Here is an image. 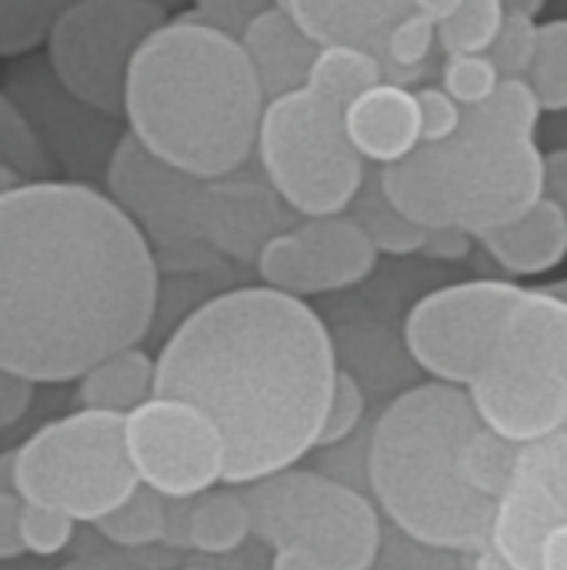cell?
Instances as JSON below:
<instances>
[{"mask_svg":"<svg viewBox=\"0 0 567 570\" xmlns=\"http://www.w3.org/2000/svg\"><path fill=\"white\" fill-rule=\"evenodd\" d=\"M414 104L421 120V144H444L461 130L465 107L454 104L441 87H418Z\"/></svg>","mask_w":567,"mask_h":570,"instance_id":"38","label":"cell"},{"mask_svg":"<svg viewBox=\"0 0 567 570\" xmlns=\"http://www.w3.org/2000/svg\"><path fill=\"white\" fill-rule=\"evenodd\" d=\"M20 508H23V501L17 494H0V561H17L23 554Z\"/></svg>","mask_w":567,"mask_h":570,"instance_id":"41","label":"cell"},{"mask_svg":"<svg viewBox=\"0 0 567 570\" xmlns=\"http://www.w3.org/2000/svg\"><path fill=\"white\" fill-rule=\"evenodd\" d=\"M13 454L20 501L53 508L74 524H97L140 488L120 414L80 407L33 431Z\"/></svg>","mask_w":567,"mask_h":570,"instance_id":"6","label":"cell"},{"mask_svg":"<svg viewBox=\"0 0 567 570\" xmlns=\"http://www.w3.org/2000/svg\"><path fill=\"white\" fill-rule=\"evenodd\" d=\"M515 451L518 444L485 428L465 387L424 381L401 391L374 421L368 491L408 541L471 558L488 548Z\"/></svg>","mask_w":567,"mask_h":570,"instance_id":"3","label":"cell"},{"mask_svg":"<svg viewBox=\"0 0 567 570\" xmlns=\"http://www.w3.org/2000/svg\"><path fill=\"white\" fill-rule=\"evenodd\" d=\"M277 7H284L317 47H361L378 60L388 30L411 13V0H277Z\"/></svg>","mask_w":567,"mask_h":570,"instance_id":"20","label":"cell"},{"mask_svg":"<svg viewBox=\"0 0 567 570\" xmlns=\"http://www.w3.org/2000/svg\"><path fill=\"white\" fill-rule=\"evenodd\" d=\"M20 184H23V180H20L7 164H0V197H3V194H10V190H13V187H20Z\"/></svg>","mask_w":567,"mask_h":570,"instance_id":"51","label":"cell"},{"mask_svg":"<svg viewBox=\"0 0 567 570\" xmlns=\"http://www.w3.org/2000/svg\"><path fill=\"white\" fill-rule=\"evenodd\" d=\"M538 17L525 13H505V23L488 50L491 63L498 67L501 77H528L535 53H538Z\"/></svg>","mask_w":567,"mask_h":570,"instance_id":"36","label":"cell"},{"mask_svg":"<svg viewBox=\"0 0 567 570\" xmlns=\"http://www.w3.org/2000/svg\"><path fill=\"white\" fill-rule=\"evenodd\" d=\"M545 114H567V17L538 27V53L528 70Z\"/></svg>","mask_w":567,"mask_h":570,"instance_id":"28","label":"cell"},{"mask_svg":"<svg viewBox=\"0 0 567 570\" xmlns=\"http://www.w3.org/2000/svg\"><path fill=\"white\" fill-rule=\"evenodd\" d=\"M254 267H257L261 287H271V291L287 294V297H297V301L314 297V284H311V274H307V264H304V254L297 247L294 230L274 237L257 254Z\"/></svg>","mask_w":567,"mask_h":570,"instance_id":"31","label":"cell"},{"mask_svg":"<svg viewBox=\"0 0 567 570\" xmlns=\"http://www.w3.org/2000/svg\"><path fill=\"white\" fill-rule=\"evenodd\" d=\"M264 100L284 97L307 83V70L317 57V43L291 20L277 3L261 10L237 37Z\"/></svg>","mask_w":567,"mask_h":570,"instance_id":"18","label":"cell"},{"mask_svg":"<svg viewBox=\"0 0 567 570\" xmlns=\"http://www.w3.org/2000/svg\"><path fill=\"white\" fill-rule=\"evenodd\" d=\"M94 528L114 548H127V551L154 548L167 541V498L140 484L120 508H114Z\"/></svg>","mask_w":567,"mask_h":570,"instance_id":"26","label":"cell"},{"mask_svg":"<svg viewBox=\"0 0 567 570\" xmlns=\"http://www.w3.org/2000/svg\"><path fill=\"white\" fill-rule=\"evenodd\" d=\"M538 570H567V524L545 538L538 551Z\"/></svg>","mask_w":567,"mask_h":570,"instance_id":"44","label":"cell"},{"mask_svg":"<svg viewBox=\"0 0 567 570\" xmlns=\"http://www.w3.org/2000/svg\"><path fill=\"white\" fill-rule=\"evenodd\" d=\"M251 538L271 551L297 548L331 570H374L384 548V518L371 494L338 478L287 468L244 488Z\"/></svg>","mask_w":567,"mask_h":570,"instance_id":"7","label":"cell"},{"mask_svg":"<svg viewBox=\"0 0 567 570\" xmlns=\"http://www.w3.org/2000/svg\"><path fill=\"white\" fill-rule=\"evenodd\" d=\"M13 461H17V454H13V451H3V454H0V494H17ZM17 498H20V494H17Z\"/></svg>","mask_w":567,"mask_h":570,"instance_id":"48","label":"cell"},{"mask_svg":"<svg viewBox=\"0 0 567 570\" xmlns=\"http://www.w3.org/2000/svg\"><path fill=\"white\" fill-rule=\"evenodd\" d=\"M124 448L137 481L167 501H194L224 484L221 431L187 401L150 397L124 414Z\"/></svg>","mask_w":567,"mask_h":570,"instance_id":"13","label":"cell"},{"mask_svg":"<svg viewBox=\"0 0 567 570\" xmlns=\"http://www.w3.org/2000/svg\"><path fill=\"white\" fill-rule=\"evenodd\" d=\"M70 3L77 0H0V57H23L40 47Z\"/></svg>","mask_w":567,"mask_h":570,"instance_id":"27","label":"cell"},{"mask_svg":"<svg viewBox=\"0 0 567 570\" xmlns=\"http://www.w3.org/2000/svg\"><path fill=\"white\" fill-rule=\"evenodd\" d=\"M0 164H7L23 184L53 177V164L47 160L43 147L37 144L30 124L7 97V90H0Z\"/></svg>","mask_w":567,"mask_h":570,"instance_id":"30","label":"cell"},{"mask_svg":"<svg viewBox=\"0 0 567 570\" xmlns=\"http://www.w3.org/2000/svg\"><path fill=\"white\" fill-rule=\"evenodd\" d=\"M475 247V237L458 230V227H441V230H428V240L421 247V254L438 257V261H461L468 257Z\"/></svg>","mask_w":567,"mask_h":570,"instance_id":"42","label":"cell"},{"mask_svg":"<svg viewBox=\"0 0 567 570\" xmlns=\"http://www.w3.org/2000/svg\"><path fill=\"white\" fill-rule=\"evenodd\" d=\"M33 387L37 384L0 367V431H10L13 424L23 421V414L33 404Z\"/></svg>","mask_w":567,"mask_h":570,"instance_id":"40","label":"cell"},{"mask_svg":"<svg viewBox=\"0 0 567 570\" xmlns=\"http://www.w3.org/2000/svg\"><path fill=\"white\" fill-rule=\"evenodd\" d=\"M475 244H481L508 277H541L565 264L567 217L555 200L541 197L525 217L475 237Z\"/></svg>","mask_w":567,"mask_h":570,"instance_id":"21","label":"cell"},{"mask_svg":"<svg viewBox=\"0 0 567 570\" xmlns=\"http://www.w3.org/2000/svg\"><path fill=\"white\" fill-rule=\"evenodd\" d=\"M194 3V17H201L204 23L231 33V37H241V30L261 13L267 10L274 0H190Z\"/></svg>","mask_w":567,"mask_h":570,"instance_id":"39","label":"cell"},{"mask_svg":"<svg viewBox=\"0 0 567 570\" xmlns=\"http://www.w3.org/2000/svg\"><path fill=\"white\" fill-rule=\"evenodd\" d=\"M204 184L157 160L130 134L120 137L104 170V194L144 237L160 274L207 271L217 261L201 230Z\"/></svg>","mask_w":567,"mask_h":570,"instance_id":"10","label":"cell"},{"mask_svg":"<svg viewBox=\"0 0 567 570\" xmlns=\"http://www.w3.org/2000/svg\"><path fill=\"white\" fill-rule=\"evenodd\" d=\"M60 570H134V568L117 564V561H74V564H63Z\"/></svg>","mask_w":567,"mask_h":570,"instance_id":"50","label":"cell"},{"mask_svg":"<svg viewBox=\"0 0 567 570\" xmlns=\"http://www.w3.org/2000/svg\"><path fill=\"white\" fill-rule=\"evenodd\" d=\"M501 0H461V7L438 23V43L444 53H488L501 23H505Z\"/></svg>","mask_w":567,"mask_h":570,"instance_id":"29","label":"cell"},{"mask_svg":"<svg viewBox=\"0 0 567 570\" xmlns=\"http://www.w3.org/2000/svg\"><path fill=\"white\" fill-rule=\"evenodd\" d=\"M344 214L368 234V240L374 244L378 254H394V257L421 254V247L428 240V230L414 227L411 220H404L388 204V197H384V190L378 184V174L374 177H364L358 197L351 200V207Z\"/></svg>","mask_w":567,"mask_h":570,"instance_id":"25","label":"cell"},{"mask_svg":"<svg viewBox=\"0 0 567 570\" xmlns=\"http://www.w3.org/2000/svg\"><path fill=\"white\" fill-rule=\"evenodd\" d=\"M545 197L555 200L567 217V147L545 150Z\"/></svg>","mask_w":567,"mask_h":570,"instance_id":"43","label":"cell"},{"mask_svg":"<svg viewBox=\"0 0 567 570\" xmlns=\"http://www.w3.org/2000/svg\"><path fill=\"white\" fill-rule=\"evenodd\" d=\"M465 391L485 428L511 444L567 431L565 297L548 287H521L481 371Z\"/></svg>","mask_w":567,"mask_h":570,"instance_id":"5","label":"cell"},{"mask_svg":"<svg viewBox=\"0 0 567 570\" xmlns=\"http://www.w3.org/2000/svg\"><path fill=\"white\" fill-rule=\"evenodd\" d=\"M368 414V391L358 381V374L351 371H338L334 377V391H331V404L324 414V428L317 438V448H338L344 441H351L358 434V428L364 424Z\"/></svg>","mask_w":567,"mask_h":570,"instance_id":"35","label":"cell"},{"mask_svg":"<svg viewBox=\"0 0 567 570\" xmlns=\"http://www.w3.org/2000/svg\"><path fill=\"white\" fill-rule=\"evenodd\" d=\"M498 80H501V73H498V67L491 63L488 53H448L444 57L441 90L454 104H461L465 110L481 107L495 94Z\"/></svg>","mask_w":567,"mask_h":570,"instance_id":"34","label":"cell"},{"mask_svg":"<svg viewBox=\"0 0 567 570\" xmlns=\"http://www.w3.org/2000/svg\"><path fill=\"white\" fill-rule=\"evenodd\" d=\"M7 97L17 104L53 167L60 164L80 184H90L94 174L104 177L114 147L127 134L117 127L120 117L100 114L67 94L43 57L20 60L10 70Z\"/></svg>","mask_w":567,"mask_h":570,"instance_id":"14","label":"cell"},{"mask_svg":"<svg viewBox=\"0 0 567 570\" xmlns=\"http://www.w3.org/2000/svg\"><path fill=\"white\" fill-rule=\"evenodd\" d=\"M321 314L271 287H237L190 311L154 357V397L187 401L221 431L224 484L297 468L321 438L338 377Z\"/></svg>","mask_w":567,"mask_h":570,"instance_id":"2","label":"cell"},{"mask_svg":"<svg viewBox=\"0 0 567 570\" xmlns=\"http://www.w3.org/2000/svg\"><path fill=\"white\" fill-rule=\"evenodd\" d=\"M271 570H331L328 564H321L314 554L297 551V548H277L271 558Z\"/></svg>","mask_w":567,"mask_h":570,"instance_id":"45","label":"cell"},{"mask_svg":"<svg viewBox=\"0 0 567 570\" xmlns=\"http://www.w3.org/2000/svg\"><path fill=\"white\" fill-rule=\"evenodd\" d=\"M297 214L277 197L267 180L217 177L204 184L201 230L217 257L257 261V254L281 234L297 227Z\"/></svg>","mask_w":567,"mask_h":570,"instance_id":"16","label":"cell"},{"mask_svg":"<svg viewBox=\"0 0 567 570\" xmlns=\"http://www.w3.org/2000/svg\"><path fill=\"white\" fill-rule=\"evenodd\" d=\"M77 397L87 411L130 414L154 397V357L140 344L107 354L77 377Z\"/></svg>","mask_w":567,"mask_h":570,"instance_id":"22","label":"cell"},{"mask_svg":"<svg viewBox=\"0 0 567 570\" xmlns=\"http://www.w3.org/2000/svg\"><path fill=\"white\" fill-rule=\"evenodd\" d=\"M485 117H491L495 124H501L511 134L521 137H538L545 107L535 94V87L528 83V77H501L495 94L478 107Z\"/></svg>","mask_w":567,"mask_h":570,"instance_id":"33","label":"cell"},{"mask_svg":"<svg viewBox=\"0 0 567 570\" xmlns=\"http://www.w3.org/2000/svg\"><path fill=\"white\" fill-rule=\"evenodd\" d=\"M180 570H214V568H197V564H194V568H180Z\"/></svg>","mask_w":567,"mask_h":570,"instance_id":"54","label":"cell"},{"mask_svg":"<svg viewBox=\"0 0 567 570\" xmlns=\"http://www.w3.org/2000/svg\"><path fill=\"white\" fill-rule=\"evenodd\" d=\"M144 3H150V7H157V10H164L167 17H170V13L177 17V13H184V7H187L190 0H144Z\"/></svg>","mask_w":567,"mask_h":570,"instance_id":"52","label":"cell"},{"mask_svg":"<svg viewBox=\"0 0 567 570\" xmlns=\"http://www.w3.org/2000/svg\"><path fill=\"white\" fill-rule=\"evenodd\" d=\"M254 154L264 180L301 220L344 214L368 177L344 134V110L307 87L264 104Z\"/></svg>","mask_w":567,"mask_h":570,"instance_id":"8","label":"cell"},{"mask_svg":"<svg viewBox=\"0 0 567 570\" xmlns=\"http://www.w3.org/2000/svg\"><path fill=\"white\" fill-rule=\"evenodd\" d=\"M438 160L451 227L481 237L525 217L545 197V150L538 137H521L465 110L461 130L444 144H428Z\"/></svg>","mask_w":567,"mask_h":570,"instance_id":"9","label":"cell"},{"mask_svg":"<svg viewBox=\"0 0 567 570\" xmlns=\"http://www.w3.org/2000/svg\"><path fill=\"white\" fill-rule=\"evenodd\" d=\"M344 134L364 164H398L421 147V120L414 90L381 80L344 110Z\"/></svg>","mask_w":567,"mask_h":570,"instance_id":"17","label":"cell"},{"mask_svg":"<svg viewBox=\"0 0 567 570\" xmlns=\"http://www.w3.org/2000/svg\"><path fill=\"white\" fill-rule=\"evenodd\" d=\"M548 291H551V294H558V297H565V301H567V277H565V281H555V284H548Z\"/></svg>","mask_w":567,"mask_h":570,"instance_id":"53","label":"cell"},{"mask_svg":"<svg viewBox=\"0 0 567 570\" xmlns=\"http://www.w3.org/2000/svg\"><path fill=\"white\" fill-rule=\"evenodd\" d=\"M164 20L144 0H77L50 27L43 60L80 104L120 117L130 60Z\"/></svg>","mask_w":567,"mask_h":570,"instance_id":"11","label":"cell"},{"mask_svg":"<svg viewBox=\"0 0 567 570\" xmlns=\"http://www.w3.org/2000/svg\"><path fill=\"white\" fill-rule=\"evenodd\" d=\"M458 7H461V0H411V10L421 13V17H428L431 23L448 20Z\"/></svg>","mask_w":567,"mask_h":570,"instance_id":"46","label":"cell"},{"mask_svg":"<svg viewBox=\"0 0 567 570\" xmlns=\"http://www.w3.org/2000/svg\"><path fill=\"white\" fill-rule=\"evenodd\" d=\"M567 524V431L518 444L498 494L488 548L515 570H538L545 538Z\"/></svg>","mask_w":567,"mask_h":570,"instance_id":"15","label":"cell"},{"mask_svg":"<svg viewBox=\"0 0 567 570\" xmlns=\"http://www.w3.org/2000/svg\"><path fill=\"white\" fill-rule=\"evenodd\" d=\"M251 538V511L244 501V491L237 488H214L190 501L187 518V544L201 554L224 558L244 548Z\"/></svg>","mask_w":567,"mask_h":570,"instance_id":"23","label":"cell"},{"mask_svg":"<svg viewBox=\"0 0 567 570\" xmlns=\"http://www.w3.org/2000/svg\"><path fill=\"white\" fill-rule=\"evenodd\" d=\"M314 294H338L364 284L378 267V250L368 234L348 217H304L294 227Z\"/></svg>","mask_w":567,"mask_h":570,"instance_id":"19","label":"cell"},{"mask_svg":"<svg viewBox=\"0 0 567 570\" xmlns=\"http://www.w3.org/2000/svg\"><path fill=\"white\" fill-rule=\"evenodd\" d=\"M381 80H384V67L374 53L361 47L331 43V47H317V57L307 70L304 87L317 94L321 100H328L331 107L348 110L351 100H358L364 90H371Z\"/></svg>","mask_w":567,"mask_h":570,"instance_id":"24","label":"cell"},{"mask_svg":"<svg viewBox=\"0 0 567 570\" xmlns=\"http://www.w3.org/2000/svg\"><path fill=\"white\" fill-rule=\"evenodd\" d=\"M264 104L237 37L184 10L134 53L120 117L157 160L217 180L251 160Z\"/></svg>","mask_w":567,"mask_h":570,"instance_id":"4","label":"cell"},{"mask_svg":"<svg viewBox=\"0 0 567 570\" xmlns=\"http://www.w3.org/2000/svg\"><path fill=\"white\" fill-rule=\"evenodd\" d=\"M468 570H515L511 564H505L491 548H481L468 558Z\"/></svg>","mask_w":567,"mask_h":570,"instance_id":"47","label":"cell"},{"mask_svg":"<svg viewBox=\"0 0 567 570\" xmlns=\"http://www.w3.org/2000/svg\"><path fill=\"white\" fill-rule=\"evenodd\" d=\"M521 287L475 277L428 291L404 317V351L434 384L468 387L481 371Z\"/></svg>","mask_w":567,"mask_h":570,"instance_id":"12","label":"cell"},{"mask_svg":"<svg viewBox=\"0 0 567 570\" xmlns=\"http://www.w3.org/2000/svg\"><path fill=\"white\" fill-rule=\"evenodd\" d=\"M74 531H77V524L67 514L23 501V508H20V544H23V554L57 558V554H63L70 548Z\"/></svg>","mask_w":567,"mask_h":570,"instance_id":"37","label":"cell"},{"mask_svg":"<svg viewBox=\"0 0 567 570\" xmlns=\"http://www.w3.org/2000/svg\"><path fill=\"white\" fill-rule=\"evenodd\" d=\"M501 3H505V10L525 13V17H538L548 7V0H501Z\"/></svg>","mask_w":567,"mask_h":570,"instance_id":"49","label":"cell"},{"mask_svg":"<svg viewBox=\"0 0 567 570\" xmlns=\"http://www.w3.org/2000/svg\"><path fill=\"white\" fill-rule=\"evenodd\" d=\"M438 43V23H431L428 17L421 13H404L384 37V47H381V67H384V80H388V70L394 73H418L431 50Z\"/></svg>","mask_w":567,"mask_h":570,"instance_id":"32","label":"cell"},{"mask_svg":"<svg viewBox=\"0 0 567 570\" xmlns=\"http://www.w3.org/2000/svg\"><path fill=\"white\" fill-rule=\"evenodd\" d=\"M160 271L117 204L80 180L0 197V367L67 384L154 324Z\"/></svg>","mask_w":567,"mask_h":570,"instance_id":"1","label":"cell"}]
</instances>
